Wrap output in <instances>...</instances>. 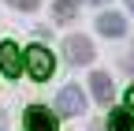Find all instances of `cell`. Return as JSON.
<instances>
[{"label":"cell","mask_w":134,"mask_h":131,"mask_svg":"<svg viewBox=\"0 0 134 131\" xmlns=\"http://www.w3.org/2000/svg\"><path fill=\"white\" fill-rule=\"evenodd\" d=\"M23 64H26V71L37 79V83H45L48 75H52V53L48 49H41V45H34V49H26V56H23Z\"/></svg>","instance_id":"6da1fadb"},{"label":"cell","mask_w":134,"mask_h":131,"mask_svg":"<svg viewBox=\"0 0 134 131\" xmlns=\"http://www.w3.org/2000/svg\"><path fill=\"white\" fill-rule=\"evenodd\" d=\"M56 109H60V116H78V112L86 109V97H82L78 86H63L60 97H56Z\"/></svg>","instance_id":"7a4b0ae2"},{"label":"cell","mask_w":134,"mask_h":131,"mask_svg":"<svg viewBox=\"0 0 134 131\" xmlns=\"http://www.w3.org/2000/svg\"><path fill=\"white\" fill-rule=\"evenodd\" d=\"M63 56L71 60V64H90V60H93V45H90V38H82V34L67 38V41H63Z\"/></svg>","instance_id":"3957f363"},{"label":"cell","mask_w":134,"mask_h":131,"mask_svg":"<svg viewBox=\"0 0 134 131\" xmlns=\"http://www.w3.org/2000/svg\"><path fill=\"white\" fill-rule=\"evenodd\" d=\"M23 56H19V49H15L11 41H0V71H4L8 79H19L23 75Z\"/></svg>","instance_id":"277c9868"},{"label":"cell","mask_w":134,"mask_h":131,"mask_svg":"<svg viewBox=\"0 0 134 131\" xmlns=\"http://www.w3.org/2000/svg\"><path fill=\"white\" fill-rule=\"evenodd\" d=\"M23 120H26V131H56V116L45 105H30Z\"/></svg>","instance_id":"5b68a950"},{"label":"cell","mask_w":134,"mask_h":131,"mask_svg":"<svg viewBox=\"0 0 134 131\" xmlns=\"http://www.w3.org/2000/svg\"><path fill=\"white\" fill-rule=\"evenodd\" d=\"M97 30L100 34H108V38H119L123 30H127V23H123V15H115V11H104L97 19Z\"/></svg>","instance_id":"8992f818"},{"label":"cell","mask_w":134,"mask_h":131,"mask_svg":"<svg viewBox=\"0 0 134 131\" xmlns=\"http://www.w3.org/2000/svg\"><path fill=\"white\" fill-rule=\"evenodd\" d=\"M90 86H93V97H97V101H112V79L104 71H93L90 75Z\"/></svg>","instance_id":"52a82bcc"},{"label":"cell","mask_w":134,"mask_h":131,"mask_svg":"<svg viewBox=\"0 0 134 131\" xmlns=\"http://www.w3.org/2000/svg\"><path fill=\"white\" fill-rule=\"evenodd\" d=\"M108 131H134V112L130 109H115L108 116Z\"/></svg>","instance_id":"ba28073f"},{"label":"cell","mask_w":134,"mask_h":131,"mask_svg":"<svg viewBox=\"0 0 134 131\" xmlns=\"http://www.w3.org/2000/svg\"><path fill=\"white\" fill-rule=\"evenodd\" d=\"M78 15V0H56V19L60 23H71Z\"/></svg>","instance_id":"9c48e42d"},{"label":"cell","mask_w":134,"mask_h":131,"mask_svg":"<svg viewBox=\"0 0 134 131\" xmlns=\"http://www.w3.org/2000/svg\"><path fill=\"white\" fill-rule=\"evenodd\" d=\"M11 8H19V11H37V0H8Z\"/></svg>","instance_id":"30bf717a"},{"label":"cell","mask_w":134,"mask_h":131,"mask_svg":"<svg viewBox=\"0 0 134 131\" xmlns=\"http://www.w3.org/2000/svg\"><path fill=\"white\" fill-rule=\"evenodd\" d=\"M127 101H130V109H134V86H130V90H127Z\"/></svg>","instance_id":"8fae6325"},{"label":"cell","mask_w":134,"mask_h":131,"mask_svg":"<svg viewBox=\"0 0 134 131\" xmlns=\"http://www.w3.org/2000/svg\"><path fill=\"white\" fill-rule=\"evenodd\" d=\"M127 8H130V11H134V0H127Z\"/></svg>","instance_id":"7c38bea8"},{"label":"cell","mask_w":134,"mask_h":131,"mask_svg":"<svg viewBox=\"0 0 134 131\" xmlns=\"http://www.w3.org/2000/svg\"><path fill=\"white\" fill-rule=\"evenodd\" d=\"M93 4H104V0H93Z\"/></svg>","instance_id":"4fadbf2b"}]
</instances>
